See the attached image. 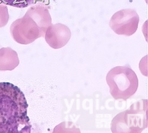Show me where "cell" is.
I'll list each match as a JSON object with an SVG mask.
<instances>
[{
	"label": "cell",
	"mask_w": 148,
	"mask_h": 133,
	"mask_svg": "<svg viewBox=\"0 0 148 133\" xmlns=\"http://www.w3.org/2000/svg\"><path fill=\"white\" fill-rule=\"evenodd\" d=\"M28 104L24 93L14 84L0 83V133H30Z\"/></svg>",
	"instance_id": "obj_1"
},
{
	"label": "cell",
	"mask_w": 148,
	"mask_h": 133,
	"mask_svg": "<svg viewBox=\"0 0 148 133\" xmlns=\"http://www.w3.org/2000/svg\"><path fill=\"white\" fill-rule=\"evenodd\" d=\"M147 100H140L116 115L111 123L113 133H141L148 126Z\"/></svg>",
	"instance_id": "obj_2"
},
{
	"label": "cell",
	"mask_w": 148,
	"mask_h": 133,
	"mask_svg": "<svg viewBox=\"0 0 148 133\" xmlns=\"http://www.w3.org/2000/svg\"><path fill=\"white\" fill-rule=\"evenodd\" d=\"M106 80L115 99L126 100L136 93L139 82L136 73L129 66H117L107 73Z\"/></svg>",
	"instance_id": "obj_3"
},
{
	"label": "cell",
	"mask_w": 148,
	"mask_h": 133,
	"mask_svg": "<svg viewBox=\"0 0 148 133\" xmlns=\"http://www.w3.org/2000/svg\"><path fill=\"white\" fill-rule=\"evenodd\" d=\"M10 29L14 40L21 45H29L35 40L45 37V33L37 24L26 14L15 20Z\"/></svg>",
	"instance_id": "obj_4"
},
{
	"label": "cell",
	"mask_w": 148,
	"mask_h": 133,
	"mask_svg": "<svg viewBox=\"0 0 148 133\" xmlns=\"http://www.w3.org/2000/svg\"><path fill=\"white\" fill-rule=\"evenodd\" d=\"M139 17L133 9H124L117 11L112 16L109 26L118 35L130 36L138 28Z\"/></svg>",
	"instance_id": "obj_5"
},
{
	"label": "cell",
	"mask_w": 148,
	"mask_h": 133,
	"mask_svg": "<svg viewBox=\"0 0 148 133\" xmlns=\"http://www.w3.org/2000/svg\"><path fill=\"white\" fill-rule=\"evenodd\" d=\"M44 37L49 46L57 49L67 44L71 37V32L65 25L60 23L52 24L48 27Z\"/></svg>",
	"instance_id": "obj_6"
},
{
	"label": "cell",
	"mask_w": 148,
	"mask_h": 133,
	"mask_svg": "<svg viewBox=\"0 0 148 133\" xmlns=\"http://www.w3.org/2000/svg\"><path fill=\"white\" fill-rule=\"evenodd\" d=\"M26 14L34 20L45 34L48 27L52 24L51 16L46 5H35L31 7Z\"/></svg>",
	"instance_id": "obj_7"
},
{
	"label": "cell",
	"mask_w": 148,
	"mask_h": 133,
	"mask_svg": "<svg viewBox=\"0 0 148 133\" xmlns=\"http://www.w3.org/2000/svg\"><path fill=\"white\" fill-rule=\"evenodd\" d=\"M20 64L17 53L11 47L0 49V71H11Z\"/></svg>",
	"instance_id": "obj_8"
},
{
	"label": "cell",
	"mask_w": 148,
	"mask_h": 133,
	"mask_svg": "<svg viewBox=\"0 0 148 133\" xmlns=\"http://www.w3.org/2000/svg\"><path fill=\"white\" fill-rule=\"evenodd\" d=\"M37 0H0V3L19 8H24L33 5Z\"/></svg>",
	"instance_id": "obj_9"
},
{
	"label": "cell",
	"mask_w": 148,
	"mask_h": 133,
	"mask_svg": "<svg viewBox=\"0 0 148 133\" xmlns=\"http://www.w3.org/2000/svg\"><path fill=\"white\" fill-rule=\"evenodd\" d=\"M10 19L7 5L0 3V28L5 26Z\"/></svg>",
	"instance_id": "obj_10"
}]
</instances>
